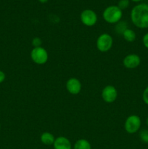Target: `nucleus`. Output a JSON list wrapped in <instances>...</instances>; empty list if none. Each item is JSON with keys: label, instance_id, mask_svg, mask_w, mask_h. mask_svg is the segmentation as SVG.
I'll use <instances>...</instances> for the list:
<instances>
[{"label": "nucleus", "instance_id": "nucleus-4", "mask_svg": "<svg viewBox=\"0 0 148 149\" xmlns=\"http://www.w3.org/2000/svg\"><path fill=\"white\" fill-rule=\"evenodd\" d=\"M30 58L31 60L38 65H44L48 61V52L46 49L42 47H33L30 52Z\"/></svg>", "mask_w": 148, "mask_h": 149}, {"label": "nucleus", "instance_id": "nucleus-8", "mask_svg": "<svg viewBox=\"0 0 148 149\" xmlns=\"http://www.w3.org/2000/svg\"><path fill=\"white\" fill-rule=\"evenodd\" d=\"M141 58L136 54H129L126 55L123 61V64L128 69H133L140 65Z\"/></svg>", "mask_w": 148, "mask_h": 149}, {"label": "nucleus", "instance_id": "nucleus-10", "mask_svg": "<svg viewBox=\"0 0 148 149\" xmlns=\"http://www.w3.org/2000/svg\"><path fill=\"white\" fill-rule=\"evenodd\" d=\"M53 146L54 149H72L71 141L64 136H59L55 138Z\"/></svg>", "mask_w": 148, "mask_h": 149}, {"label": "nucleus", "instance_id": "nucleus-15", "mask_svg": "<svg viewBox=\"0 0 148 149\" xmlns=\"http://www.w3.org/2000/svg\"><path fill=\"white\" fill-rule=\"evenodd\" d=\"M127 29V24L126 22H118V24L116 26V32L119 34H123V31Z\"/></svg>", "mask_w": 148, "mask_h": 149}, {"label": "nucleus", "instance_id": "nucleus-5", "mask_svg": "<svg viewBox=\"0 0 148 149\" xmlns=\"http://www.w3.org/2000/svg\"><path fill=\"white\" fill-rule=\"evenodd\" d=\"M113 44V38L107 33L101 34L97 39V48L102 52H106L110 50Z\"/></svg>", "mask_w": 148, "mask_h": 149}, {"label": "nucleus", "instance_id": "nucleus-12", "mask_svg": "<svg viewBox=\"0 0 148 149\" xmlns=\"http://www.w3.org/2000/svg\"><path fill=\"white\" fill-rule=\"evenodd\" d=\"M123 37L126 42H134L135 39H136V33L133 31V30L130 29H127L123 31Z\"/></svg>", "mask_w": 148, "mask_h": 149}, {"label": "nucleus", "instance_id": "nucleus-1", "mask_svg": "<svg viewBox=\"0 0 148 149\" xmlns=\"http://www.w3.org/2000/svg\"><path fill=\"white\" fill-rule=\"evenodd\" d=\"M131 20L139 29H148V4L141 3L134 6L131 11Z\"/></svg>", "mask_w": 148, "mask_h": 149}, {"label": "nucleus", "instance_id": "nucleus-22", "mask_svg": "<svg viewBox=\"0 0 148 149\" xmlns=\"http://www.w3.org/2000/svg\"><path fill=\"white\" fill-rule=\"evenodd\" d=\"M132 1H134V2H139V1H142V0H131Z\"/></svg>", "mask_w": 148, "mask_h": 149}, {"label": "nucleus", "instance_id": "nucleus-18", "mask_svg": "<svg viewBox=\"0 0 148 149\" xmlns=\"http://www.w3.org/2000/svg\"><path fill=\"white\" fill-rule=\"evenodd\" d=\"M142 99H143V101L145 102V104L148 106V86L145 89L143 93H142Z\"/></svg>", "mask_w": 148, "mask_h": 149}, {"label": "nucleus", "instance_id": "nucleus-6", "mask_svg": "<svg viewBox=\"0 0 148 149\" xmlns=\"http://www.w3.org/2000/svg\"><path fill=\"white\" fill-rule=\"evenodd\" d=\"M81 20L86 26H93L97 23V15L94 11L86 9L82 11L81 14Z\"/></svg>", "mask_w": 148, "mask_h": 149}, {"label": "nucleus", "instance_id": "nucleus-23", "mask_svg": "<svg viewBox=\"0 0 148 149\" xmlns=\"http://www.w3.org/2000/svg\"><path fill=\"white\" fill-rule=\"evenodd\" d=\"M146 125H147V127H148V116L147 117V119H146Z\"/></svg>", "mask_w": 148, "mask_h": 149}, {"label": "nucleus", "instance_id": "nucleus-3", "mask_svg": "<svg viewBox=\"0 0 148 149\" xmlns=\"http://www.w3.org/2000/svg\"><path fill=\"white\" fill-rule=\"evenodd\" d=\"M142 122L141 119L137 115H130L125 121V130L129 134H134L140 129Z\"/></svg>", "mask_w": 148, "mask_h": 149}, {"label": "nucleus", "instance_id": "nucleus-20", "mask_svg": "<svg viewBox=\"0 0 148 149\" xmlns=\"http://www.w3.org/2000/svg\"><path fill=\"white\" fill-rule=\"evenodd\" d=\"M5 78H6V75L5 74H4V72L0 70V84L2 83L3 81L5 80Z\"/></svg>", "mask_w": 148, "mask_h": 149}, {"label": "nucleus", "instance_id": "nucleus-19", "mask_svg": "<svg viewBox=\"0 0 148 149\" xmlns=\"http://www.w3.org/2000/svg\"><path fill=\"white\" fill-rule=\"evenodd\" d=\"M142 42L143 45L147 49H148V32L144 35L143 38H142Z\"/></svg>", "mask_w": 148, "mask_h": 149}, {"label": "nucleus", "instance_id": "nucleus-14", "mask_svg": "<svg viewBox=\"0 0 148 149\" xmlns=\"http://www.w3.org/2000/svg\"><path fill=\"white\" fill-rule=\"evenodd\" d=\"M139 138L145 143H148V129H144L139 132Z\"/></svg>", "mask_w": 148, "mask_h": 149}, {"label": "nucleus", "instance_id": "nucleus-16", "mask_svg": "<svg viewBox=\"0 0 148 149\" xmlns=\"http://www.w3.org/2000/svg\"><path fill=\"white\" fill-rule=\"evenodd\" d=\"M129 6V0H120L118 1V7L121 10H125Z\"/></svg>", "mask_w": 148, "mask_h": 149}, {"label": "nucleus", "instance_id": "nucleus-24", "mask_svg": "<svg viewBox=\"0 0 148 149\" xmlns=\"http://www.w3.org/2000/svg\"><path fill=\"white\" fill-rule=\"evenodd\" d=\"M0 130H1V124H0Z\"/></svg>", "mask_w": 148, "mask_h": 149}, {"label": "nucleus", "instance_id": "nucleus-7", "mask_svg": "<svg viewBox=\"0 0 148 149\" xmlns=\"http://www.w3.org/2000/svg\"><path fill=\"white\" fill-rule=\"evenodd\" d=\"M117 90L113 85H107L102 91V97L103 100L107 103H113L117 98Z\"/></svg>", "mask_w": 148, "mask_h": 149}, {"label": "nucleus", "instance_id": "nucleus-21", "mask_svg": "<svg viewBox=\"0 0 148 149\" xmlns=\"http://www.w3.org/2000/svg\"><path fill=\"white\" fill-rule=\"evenodd\" d=\"M38 1H39V2H41V3H46V2H47L48 1H49V0H38Z\"/></svg>", "mask_w": 148, "mask_h": 149}, {"label": "nucleus", "instance_id": "nucleus-13", "mask_svg": "<svg viewBox=\"0 0 148 149\" xmlns=\"http://www.w3.org/2000/svg\"><path fill=\"white\" fill-rule=\"evenodd\" d=\"M74 149H91V146L87 140L79 139L75 142Z\"/></svg>", "mask_w": 148, "mask_h": 149}, {"label": "nucleus", "instance_id": "nucleus-17", "mask_svg": "<svg viewBox=\"0 0 148 149\" xmlns=\"http://www.w3.org/2000/svg\"><path fill=\"white\" fill-rule=\"evenodd\" d=\"M41 44L42 41L39 37H35L33 38V40H32V45H33L34 47H41Z\"/></svg>", "mask_w": 148, "mask_h": 149}, {"label": "nucleus", "instance_id": "nucleus-2", "mask_svg": "<svg viewBox=\"0 0 148 149\" xmlns=\"http://www.w3.org/2000/svg\"><path fill=\"white\" fill-rule=\"evenodd\" d=\"M103 18L107 23L110 24H114L120 22L123 13L122 10L118 6L111 5L106 7L103 11Z\"/></svg>", "mask_w": 148, "mask_h": 149}, {"label": "nucleus", "instance_id": "nucleus-9", "mask_svg": "<svg viewBox=\"0 0 148 149\" xmlns=\"http://www.w3.org/2000/svg\"><path fill=\"white\" fill-rule=\"evenodd\" d=\"M66 89L72 95H78L81 90V83L78 79L71 78L67 81Z\"/></svg>", "mask_w": 148, "mask_h": 149}, {"label": "nucleus", "instance_id": "nucleus-11", "mask_svg": "<svg viewBox=\"0 0 148 149\" xmlns=\"http://www.w3.org/2000/svg\"><path fill=\"white\" fill-rule=\"evenodd\" d=\"M41 141L43 144L46 146H50L53 145L54 142L55 141V138L52 133L49 132H43L41 135Z\"/></svg>", "mask_w": 148, "mask_h": 149}]
</instances>
